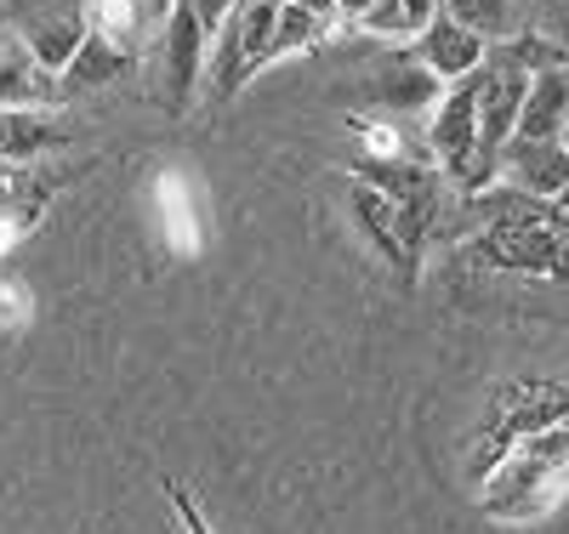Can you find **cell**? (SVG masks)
<instances>
[{
	"instance_id": "ffe728a7",
	"label": "cell",
	"mask_w": 569,
	"mask_h": 534,
	"mask_svg": "<svg viewBox=\"0 0 569 534\" xmlns=\"http://www.w3.org/2000/svg\"><path fill=\"white\" fill-rule=\"evenodd\" d=\"M558 142H563V149H569V125H563V137H558Z\"/></svg>"
},
{
	"instance_id": "277c9868",
	"label": "cell",
	"mask_w": 569,
	"mask_h": 534,
	"mask_svg": "<svg viewBox=\"0 0 569 534\" xmlns=\"http://www.w3.org/2000/svg\"><path fill=\"white\" fill-rule=\"evenodd\" d=\"M206 52H211V40H206V29L194 23V12L171 7V23H166V34H160V46H154L160 80H166V109L182 114L188 103H194V91H200V80H206Z\"/></svg>"
},
{
	"instance_id": "6da1fadb",
	"label": "cell",
	"mask_w": 569,
	"mask_h": 534,
	"mask_svg": "<svg viewBox=\"0 0 569 534\" xmlns=\"http://www.w3.org/2000/svg\"><path fill=\"white\" fill-rule=\"evenodd\" d=\"M563 490H569V415L501 450L485 512L507 517V523H530V517L552 512Z\"/></svg>"
},
{
	"instance_id": "e0dca14e",
	"label": "cell",
	"mask_w": 569,
	"mask_h": 534,
	"mask_svg": "<svg viewBox=\"0 0 569 534\" xmlns=\"http://www.w3.org/2000/svg\"><path fill=\"white\" fill-rule=\"evenodd\" d=\"M29 319V290L18 279H0V324H23Z\"/></svg>"
},
{
	"instance_id": "4fadbf2b",
	"label": "cell",
	"mask_w": 569,
	"mask_h": 534,
	"mask_svg": "<svg viewBox=\"0 0 569 534\" xmlns=\"http://www.w3.org/2000/svg\"><path fill=\"white\" fill-rule=\"evenodd\" d=\"M485 63H501V69H518V74H552V69H569V52L563 46H552V40H541V34H525V40H496L490 52H485Z\"/></svg>"
},
{
	"instance_id": "30bf717a",
	"label": "cell",
	"mask_w": 569,
	"mask_h": 534,
	"mask_svg": "<svg viewBox=\"0 0 569 534\" xmlns=\"http://www.w3.org/2000/svg\"><path fill=\"white\" fill-rule=\"evenodd\" d=\"M439 91H445V85L427 74L421 63H410V52L393 58V63L382 69V80H376V97H382V109L399 114V120H410V114H421V109H433V103H439Z\"/></svg>"
},
{
	"instance_id": "ba28073f",
	"label": "cell",
	"mask_w": 569,
	"mask_h": 534,
	"mask_svg": "<svg viewBox=\"0 0 569 534\" xmlns=\"http://www.w3.org/2000/svg\"><path fill=\"white\" fill-rule=\"evenodd\" d=\"M69 131L58 120V109H0V160L7 165H29L40 154L63 149Z\"/></svg>"
},
{
	"instance_id": "9c48e42d",
	"label": "cell",
	"mask_w": 569,
	"mask_h": 534,
	"mask_svg": "<svg viewBox=\"0 0 569 534\" xmlns=\"http://www.w3.org/2000/svg\"><path fill=\"white\" fill-rule=\"evenodd\" d=\"M563 125H569V69L536 74L530 91H525V109H518L512 137L518 142H558Z\"/></svg>"
},
{
	"instance_id": "5bb4252c",
	"label": "cell",
	"mask_w": 569,
	"mask_h": 534,
	"mask_svg": "<svg viewBox=\"0 0 569 534\" xmlns=\"http://www.w3.org/2000/svg\"><path fill=\"white\" fill-rule=\"evenodd\" d=\"M325 18H313L308 7H279L273 18V40H268V63H284V58H297V52H313V46L325 40Z\"/></svg>"
},
{
	"instance_id": "9a60e30c",
	"label": "cell",
	"mask_w": 569,
	"mask_h": 534,
	"mask_svg": "<svg viewBox=\"0 0 569 534\" xmlns=\"http://www.w3.org/2000/svg\"><path fill=\"white\" fill-rule=\"evenodd\" d=\"M445 18L472 29L479 40H496L507 29V0H445Z\"/></svg>"
},
{
	"instance_id": "7c38bea8",
	"label": "cell",
	"mask_w": 569,
	"mask_h": 534,
	"mask_svg": "<svg viewBox=\"0 0 569 534\" xmlns=\"http://www.w3.org/2000/svg\"><path fill=\"white\" fill-rule=\"evenodd\" d=\"M353 216H359V228L376 239V251H382L393 268H405V262H410V256H405V245H399V211H393L388 193H376V188L353 182Z\"/></svg>"
},
{
	"instance_id": "52a82bcc",
	"label": "cell",
	"mask_w": 569,
	"mask_h": 534,
	"mask_svg": "<svg viewBox=\"0 0 569 534\" xmlns=\"http://www.w3.org/2000/svg\"><path fill=\"white\" fill-rule=\"evenodd\" d=\"M501 182L518 193H536V200H558L569 188V149L563 142H507L501 149Z\"/></svg>"
},
{
	"instance_id": "8992f818",
	"label": "cell",
	"mask_w": 569,
	"mask_h": 534,
	"mask_svg": "<svg viewBox=\"0 0 569 534\" xmlns=\"http://www.w3.org/2000/svg\"><path fill=\"white\" fill-rule=\"evenodd\" d=\"M63 97H69L63 74H52L7 23H0V109H58Z\"/></svg>"
},
{
	"instance_id": "7a4b0ae2",
	"label": "cell",
	"mask_w": 569,
	"mask_h": 534,
	"mask_svg": "<svg viewBox=\"0 0 569 534\" xmlns=\"http://www.w3.org/2000/svg\"><path fill=\"white\" fill-rule=\"evenodd\" d=\"M0 23H7L29 52L63 74L91 29V0H0Z\"/></svg>"
},
{
	"instance_id": "3957f363",
	"label": "cell",
	"mask_w": 569,
	"mask_h": 534,
	"mask_svg": "<svg viewBox=\"0 0 569 534\" xmlns=\"http://www.w3.org/2000/svg\"><path fill=\"white\" fill-rule=\"evenodd\" d=\"M177 0H91V29L86 40H98L103 52H114L120 63L142 69L154 58V46L171 23Z\"/></svg>"
},
{
	"instance_id": "44dd1931",
	"label": "cell",
	"mask_w": 569,
	"mask_h": 534,
	"mask_svg": "<svg viewBox=\"0 0 569 534\" xmlns=\"http://www.w3.org/2000/svg\"><path fill=\"white\" fill-rule=\"evenodd\" d=\"M273 7H297V0H273Z\"/></svg>"
},
{
	"instance_id": "8fae6325",
	"label": "cell",
	"mask_w": 569,
	"mask_h": 534,
	"mask_svg": "<svg viewBox=\"0 0 569 534\" xmlns=\"http://www.w3.org/2000/svg\"><path fill=\"white\" fill-rule=\"evenodd\" d=\"M160 216H166V239L177 256H194L206 245V228H200V211H194V193H188V177H160Z\"/></svg>"
},
{
	"instance_id": "ac0fdd59",
	"label": "cell",
	"mask_w": 569,
	"mask_h": 534,
	"mask_svg": "<svg viewBox=\"0 0 569 534\" xmlns=\"http://www.w3.org/2000/svg\"><path fill=\"white\" fill-rule=\"evenodd\" d=\"M23 228H29V211L7 200V205H0V256H7V251L18 245V239H23Z\"/></svg>"
},
{
	"instance_id": "2e32d148",
	"label": "cell",
	"mask_w": 569,
	"mask_h": 534,
	"mask_svg": "<svg viewBox=\"0 0 569 534\" xmlns=\"http://www.w3.org/2000/svg\"><path fill=\"white\" fill-rule=\"evenodd\" d=\"M182 12H194V23L206 29V40H217V29L240 12V0H177Z\"/></svg>"
},
{
	"instance_id": "d6986e66",
	"label": "cell",
	"mask_w": 569,
	"mask_h": 534,
	"mask_svg": "<svg viewBox=\"0 0 569 534\" xmlns=\"http://www.w3.org/2000/svg\"><path fill=\"white\" fill-rule=\"evenodd\" d=\"M552 205H558V216H569V188L558 193V200H552Z\"/></svg>"
},
{
	"instance_id": "5b68a950",
	"label": "cell",
	"mask_w": 569,
	"mask_h": 534,
	"mask_svg": "<svg viewBox=\"0 0 569 534\" xmlns=\"http://www.w3.org/2000/svg\"><path fill=\"white\" fill-rule=\"evenodd\" d=\"M485 52H490V40H479L472 29L450 23L445 12L410 40V63H421L439 85H456V80H467V74H479V69H485Z\"/></svg>"
}]
</instances>
